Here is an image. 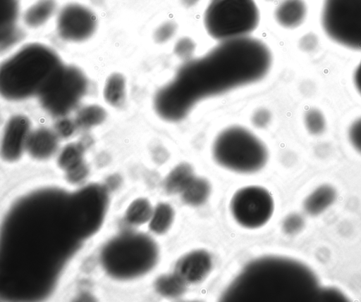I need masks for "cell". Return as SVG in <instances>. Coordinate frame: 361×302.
<instances>
[{
	"label": "cell",
	"mask_w": 361,
	"mask_h": 302,
	"mask_svg": "<svg viewBox=\"0 0 361 302\" xmlns=\"http://www.w3.org/2000/svg\"><path fill=\"white\" fill-rule=\"evenodd\" d=\"M271 65V52L261 40L248 36L219 42L185 61L157 91L154 111L165 121H180L202 99L261 80Z\"/></svg>",
	"instance_id": "cell-1"
},
{
	"label": "cell",
	"mask_w": 361,
	"mask_h": 302,
	"mask_svg": "<svg viewBox=\"0 0 361 302\" xmlns=\"http://www.w3.org/2000/svg\"><path fill=\"white\" fill-rule=\"evenodd\" d=\"M314 274L304 264L281 256L249 263L226 289V301H301L319 295Z\"/></svg>",
	"instance_id": "cell-2"
},
{
	"label": "cell",
	"mask_w": 361,
	"mask_h": 302,
	"mask_svg": "<svg viewBox=\"0 0 361 302\" xmlns=\"http://www.w3.org/2000/svg\"><path fill=\"white\" fill-rule=\"evenodd\" d=\"M63 64L50 46L37 42L25 44L1 64V94L11 101L39 96Z\"/></svg>",
	"instance_id": "cell-3"
},
{
	"label": "cell",
	"mask_w": 361,
	"mask_h": 302,
	"mask_svg": "<svg viewBox=\"0 0 361 302\" xmlns=\"http://www.w3.org/2000/svg\"><path fill=\"white\" fill-rule=\"evenodd\" d=\"M159 258V249L149 236L126 233L116 237L105 246L102 254L106 272L117 279H131L151 270Z\"/></svg>",
	"instance_id": "cell-4"
},
{
	"label": "cell",
	"mask_w": 361,
	"mask_h": 302,
	"mask_svg": "<svg viewBox=\"0 0 361 302\" xmlns=\"http://www.w3.org/2000/svg\"><path fill=\"white\" fill-rule=\"evenodd\" d=\"M212 156L221 167L238 173H253L267 163L268 151L262 141L247 128L224 129L212 144Z\"/></svg>",
	"instance_id": "cell-5"
},
{
	"label": "cell",
	"mask_w": 361,
	"mask_h": 302,
	"mask_svg": "<svg viewBox=\"0 0 361 302\" xmlns=\"http://www.w3.org/2000/svg\"><path fill=\"white\" fill-rule=\"evenodd\" d=\"M259 20L255 0H211L203 18L207 34L219 42L248 37Z\"/></svg>",
	"instance_id": "cell-6"
},
{
	"label": "cell",
	"mask_w": 361,
	"mask_h": 302,
	"mask_svg": "<svg viewBox=\"0 0 361 302\" xmlns=\"http://www.w3.org/2000/svg\"><path fill=\"white\" fill-rule=\"evenodd\" d=\"M321 20L331 40L361 51V0H324Z\"/></svg>",
	"instance_id": "cell-7"
},
{
	"label": "cell",
	"mask_w": 361,
	"mask_h": 302,
	"mask_svg": "<svg viewBox=\"0 0 361 302\" xmlns=\"http://www.w3.org/2000/svg\"><path fill=\"white\" fill-rule=\"evenodd\" d=\"M87 84V78L81 68L64 63L47 89L39 96L41 104L51 115H66L85 95Z\"/></svg>",
	"instance_id": "cell-8"
},
{
	"label": "cell",
	"mask_w": 361,
	"mask_h": 302,
	"mask_svg": "<svg viewBox=\"0 0 361 302\" xmlns=\"http://www.w3.org/2000/svg\"><path fill=\"white\" fill-rule=\"evenodd\" d=\"M99 13L89 4L67 0L61 4L54 20L56 36L63 42L82 44L92 39L100 27Z\"/></svg>",
	"instance_id": "cell-9"
},
{
	"label": "cell",
	"mask_w": 361,
	"mask_h": 302,
	"mask_svg": "<svg viewBox=\"0 0 361 302\" xmlns=\"http://www.w3.org/2000/svg\"><path fill=\"white\" fill-rule=\"evenodd\" d=\"M230 207L240 225L253 229L263 226L269 220L274 211V201L264 188L249 186L235 193Z\"/></svg>",
	"instance_id": "cell-10"
},
{
	"label": "cell",
	"mask_w": 361,
	"mask_h": 302,
	"mask_svg": "<svg viewBox=\"0 0 361 302\" xmlns=\"http://www.w3.org/2000/svg\"><path fill=\"white\" fill-rule=\"evenodd\" d=\"M32 131L31 122L23 115H16L6 122L1 139V154L6 161H18L26 151Z\"/></svg>",
	"instance_id": "cell-11"
},
{
	"label": "cell",
	"mask_w": 361,
	"mask_h": 302,
	"mask_svg": "<svg viewBox=\"0 0 361 302\" xmlns=\"http://www.w3.org/2000/svg\"><path fill=\"white\" fill-rule=\"evenodd\" d=\"M212 267V257L204 250L192 251L182 256L176 263L174 273L186 284L203 280Z\"/></svg>",
	"instance_id": "cell-12"
},
{
	"label": "cell",
	"mask_w": 361,
	"mask_h": 302,
	"mask_svg": "<svg viewBox=\"0 0 361 302\" xmlns=\"http://www.w3.org/2000/svg\"><path fill=\"white\" fill-rule=\"evenodd\" d=\"M23 5L20 0H1V49H7L23 36L19 27Z\"/></svg>",
	"instance_id": "cell-13"
},
{
	"label": "cell",
	"mask_w": 361,
	"mask_h": 302,
	"mask_svg": "<svg viewBox=\"0 0 361 302\" xmlns=\"http://www.w3.org/2000/svg\"><path fill=\"white\" fill-rule=\"evenodd\" d=\"M61 3L59 0H32L23 7L20 23L24 28L36 30L54 21Z\"/></svg>",
	"instance_id": "cell-14"
},
{
	"label": "cell",
	"mask_w": 361,
	"mask_h": 302,
	"mask_svg": "<svg viewBox=\"0 0 361 302\" xmlns=\"http://www.w3.org/2000/svg\"><path fill=\"white\" fill-rule=\"evenodd\" d=\"M59 135L47 127H39L32 130L26 146V151L37 160L51 157L57 150Z\"/></svg>",
	"instance_id": "cell-15"
},
{
	"label": "cell",
	"mask_w": 361,
	"mask_h": 302,
	"mask_svg": "<svg viewBox=\"0 0 361 302\" xmlns=\"http://www.w3.org/2000/svg\"><path fill=\"white\" fill-rule=\"evenodd\" d=\"M306 15L307 6L304 0H281L274 11L276 23L286 29L300 26Z\"/></svg>",
	"instance_id": "cell-16"
},
{
	"label": "cell",
	"mask_w": 361,
	"mask_h": 302,
	"mask_svg": "<svg viewBox=\"0 0 361 302\" xmlns=\"http://www.w3.org/2000/svg\"><path fill=\"white\" fill-rule=\"evenodd\" d=\"M336 196V191L333 187L322 185L307 197L304 203L305 210L310 215H319L334 203Z\"/></svg>",
	"instance_id": "cell-17"
},
{
	"label": "cell",
	"mask_w": 361,
	"mask_h": 302,
	"mask_svg": "<svg viewBox=\"0 0 361 302\" xmlns=\"http://www.w3.org/2000/svg\"><path fill=\"white\" fill-rule=\"evenodd\" d=\"M126 79L120 72H114L106 80L104 87V97L111 106L119 107L126 99Z\"/></svg>",
	"instance_id": "cell-18"
},
{
	"label": "cell",
	"mask_w": 361,
	"mask_h": 302,
	"mask_svg": "<svg viewBox=\"0 0 361 302\" xmlns=\"http://www.w3.org/2000/svg\"><path fill=\"white\" fill-rule=\"evenodd\" d=\"M195 177L193 168L190 164L180 163L166 176L165 190L171 194L181 193Z\"/></svg>",
	"instance_id": "cell-19"
},
{
	"label": "cell",
	"mask_w": 361,
	"mask_h": 302,
	"mask_svg": "<svg viewBox=\"0 0 361 302\" xmlns=\"http://www.w3.org/2000/svg\"><path fill=\"white\" fill-rule=\"evenodd\" d=\"M210 191L211 186L206 179L195 177L180 194L185 203L197 206L207 200Z\"/></svg>",
	"instance_id": "cell-20"
},
{
	"label": "cell",
	"mask_w": 361,
	"mask_h": 302,
	"mask_svg": "<svg viewBox=\"0 0 361 302\" xmlns=\"http://www.w3.org/2000/svg\"><path fill=\"white\" fill-rule=\"evenodd\" d=\"M174 218L173 208L166 203H160L153 210L149 227L156 234L166 232L172 225Z\"/></svg>",
	"instance_id": "cell-21"
},
{
	"label": "cell",
	"mask_w": 361,
	"mask_h": 302,
	"mask_svg": "<svg viewBox=\"0 0 361 302\" xmlns=\"http://www.w3.org/2000/svg\"><path fill=\"white\" fill-rule=\"evenodd\" d=\"M153 213L150 202L145 198L133 201L126 213V220L133 225H140L149 221Z\"/></svg>",
	"instance_id": "cell-22"
},
{
	"label": "cell",
	"mask_w": 361,
	"mask_h": 302,
	"mask_svg": "<svg viewBox=\"0 0 361 302\" xmlns=\"http://www.w3.org/2000/svg\"><path fill=\"white\" fill-rule=\"evenodd\" d=\"M155 288L161 295L174 298L185 292L186 283L173 273L159 277L155 282Z\"/></svg>",
	"instance_id": "cell-23"
},
{
	"label": "cell",
	"mask_w": 361,
	"mask_h": 302,
	"mask_svg": "<svg viewBox=\"0 0 361 302\" xmlns=\"http://www.w3.org/2000/svg\"><path fill=\"white\" fill-rule=\"evenodd\" d=\"M84 149L79 143H71L66 145L58 158L59 166L67 172L82 163Z\"/></svg>",
	"instance_id": "cell-24"
},
{
	"label": "cell",
	"mask_w": 361,
	"mask_h": 302,
	"mask_svg": "<svg viewBox=\"0 0 361 302\" xmlns=\"http://www.w3.org/2000/svg\"><path fill=\"white\" fill-rule=\"evenodd\" d=\"M106 117L105 110L99 105H88L78 112L75 122L77 126L89 128L102 123Z\"/></svg>",
	"instance_id": "cell-25"
},
{
	"label": "cell",
	"mask_w": 361,
	"mask_h": 302,
	"mask_svg": "<svg viewBox=\"0 0 361 302\" xmlns=\"http://www.w3.org/2000/svg\"><path fill=\"white\" fill-rule=\"evenodd\" d=\"M305 125L307 131L314 135L322 134L326 127V120L322 112L311 108L305 115Z\"/></svg>",
	"instance_id": "cell-26"
},
{
	"label": "cell",
	"mask_w": 361,
	"mask_h": 302,
	"mask_svg": "<svg viewBox=\"0 0 361 302\" xmlns=\"http://www.w3.org/2000/svg\"><path fill=\"white\" fill-rule=\"evenodd\" d=\"M176 27L175 23L170 21L162 23L154 30L153 39L156 43H165L173 37L176 33Z\"/></svg>",
	"instance_id": "cell-27"
},
{
	"label": "cell",
	"mask_w": 361,
	"mask_h": 302,
	"mask_svg": "<svg viewBox=\"0 0 361 302\" xmlns=\"http://www.w3.org/2000/svg\"><path fill=\"white\" fill-rule=\"evenodd\" d=\"M195 50V42L188 37L180 39L176 44L174 51L177 56L185 60L189 61L192 58V54Z\"/></svg>",
	"instance_id": "cell-28"
},
{
	"label": "cell",
	"mask_w": 361,
	"mask_h": 302,
	"mask_svg": "<svg viewBox=\"0 0 361 302\" xmlns=\"http://www.w3.org/2000/svg\"><path fill=\"white\" fill-rule=\"evenodd\" d=\"M305 222L302 216L298 214H292L286 217L283 223V228L286 233L294 234L300 232L304 227Z\"/></svg>",
	"instance_id": "cell-29"
},
{
	"label": "cell",
	"mask_w": 361,
	"mask_h": 302,
	"mask_svg": "<svg viewBox=\"0 0 361 302\" xmlns=\"http://www.w3.org/2000/svg\"><path fill=\"white\" fill-rule=\"evenodd\" d=\"M348 136L351 144L357 151L361 153V118L351 124Z\"/></svg>",
	"instance_id": "cell-30"
},
{
	"label": "cell",
	"mask_w": 361,
	"mask_h": 302,
	"mask_svg": "<svg viewBox=\"0 0 361 302\" xmlns=\"http://www.w3.org/2000/svg\"><path fill=\"white\" fill-rule=\"evenodd\" d=\"M251 120L256 127L264 128L268 125L271 120V113L267 109L261 108L255 111Z\"/></svg>",
	"instance_id": "cell-31"
},
{
	"label": "cell",
	"mask_w": 361,
	"mask_h": 302,
	"mask_svg": "<svg viewBox=\"0 0 361 302\" xmlns=\"http://www.w3.org/2000/svg\"><path fill=\"white\" fill-rule=\"evenodd\" d=\"M67 180L72 183L80 182L87 175L88 169L83 162L77 167L66 172Z\"/></svg>",
	"instance_id": "cell-32"
},
{
	"label": "cell",
	"mask_w": 361,
	"mask_h": 302,
	"mask_svg": "<svg viewBox=\"0 0 361 302\" xmlns=\"http://www.w3.org/2000/svg\"><path fill=\"white\" fill-rule=\"evenodd\" d=\"M77 126L75 121L69 119H62L56 125V132L62 137H68L71 136L75 131Z\"/></svg>",
	"instance_id": "cell-33"
},
{
	"label": "cell",
	"mask_w": 361,
	"mask_h": 302,
	"mask_svg": "<svg viewBox=\"0 0 361 302\" xmlns=\"http://www.w3.org/2000/svg\"><path fill=\"white\" fill-rule=\"evenodd\" d=\"M317 37L312 34L305 36L301 41V46L305 51H311L317 46Z\"/></svg>",
	"instance_id": "cell-34"
},
{
	"label": "cell",
	"mask_w": 361,
	"mask_h": 302,
	"mask_svg": "<svg viewBox=\"0 0 361 302\" xmlns=\"http://www.w3.org/2000/svg\"><path fill=\"white\" fill-rule=\"evenodd\" d=\"M353 80L357 90L361 94V61L355 70Z\"/></svg>",
	"instance_id": "cell-35"
},
{
	"label": "cell",
	"mask_w": 361,
	"mask_h": 302,
	"mask_svg": "<svg viewBox=\"0 0 361 302\" xmlns=\"http://www.w3.org/2000/svg\"><path fill=\"white\" fill-rule=\"evenodd\" d=\"M267 1H278V0H266Z\"/></svg>",
	"instance_id": "cell-36"
}]
</instances>
